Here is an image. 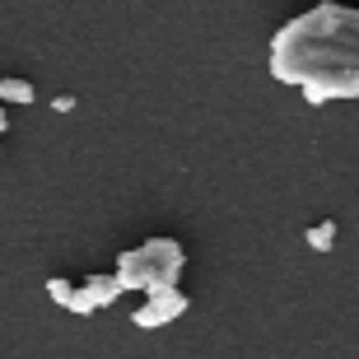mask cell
I'll return each mask as SVG.
<instances>
[{
  "instance_id": "cell-1",
  "label": "cell",
  "mask_w": 359,
  "mask_h": 359,
  "mask_svg": "<svg viewBox=\"0 0 359 359\" xmlns=\"http://www.w3.org/2000/svg\"><path fill=\"white\" fill-rule=\"evenodd\" d=\"M280 84L322 107L332 98H359V10L341 0H322L276 28L266 56Z\"/></svg>"
},
{
  "instance_id": "cell-2",
  "label": "cell",
  "mask_w": 359,
  "mask_h": 359,
  "mask_svg": "<svg viewBox=\"0 0 359 359\" xmlns=\"http://www.w3.org/2000/svg\"><path fill=\"white\" fill-rule=\"evenodd\" d=\"M182 271H187V248L177 238H145L140 248H126V252L117 257L121 285H126V290H140V294L177 285Z\"/></svg>"
},
{
  "instance_id": "cell-3",
  "label": "cell",
  "mask_w": 359,
  "mask_h": 359,
  "mask_svg": "<svg viewBox=\"0 0 359 359\" xmlns=\"http://www.w3.org/2000/svg\"><path fill=\"white\" fill-rule=\"evenodd\" d=\"M191 308V299H187L177 285H168V290H154V294H145V304L135 308V327L140 332H154V327H168V322H177Z\"/></svg>"
},
{
  "instance_id": "cell-4",
  "label": "cell",
  "mask_w": 359,
  "mask_h": 359,
  "mask_svg": "<svg viewBox=\"0 0 359 359\" xmlns=\"http://www.w3.org/2000/svg\"><path fill=\"white\" fill-rule=\"evenodd\" d=\"M84 290L93 294V304H98V308H112L121 294H126V285H121L117 271H93V276H84Z\"/></svg>"
},
{
  "instance_id": "cell-5",
  "label": "cell",
  "mask_w": 359,
  "mask_h": 359,
  "mask_svg": "<svg viewBox=\"0 0 359 359\" xmlns=\"http://www.w3.org/2000/svg\"><path fill=\"white\" fill-rule=\"evenodd\" d=\"M0 103H38V89L28 80H19V75H5L0 80Z\"/></svg>"
},
{
  "instance_id": "cell-6",
  "label": "cell",
  "mask_w": 359,
  "mask_h": 359,
  "mask_svg": "<svg viewBox=\"0 0 359 359\" xmlns=\"http://www.w3.org/2000/svg\"><path fill=\"white\" fill-rule=\"evenodd\" d=\"M332 243H336V224L332 219H322V224L308 229V248H313V252H332Z\"/></svg>"
},
{
  "instance_id": "cell-7",
  "label": "cell",
  "mask_w": 359,
  "mask_h": 359,
  "mask_svg": "<svg viewBox=\"0 0 359 359\" xmlns=\"http://www.w3.org/2000/svg\"><path fill=\"white\" fill-rule=\"evenodd\" d=\"M47 299H52V304H61V308H70V299H75V280L52 276V280H47Z\"/></svg>"
},
{
  "instance_id": "cell-8",
  "label": "cell",
  "mask_w": 359,
  "mask_h": 359,
  "mask_svg": "<svg viewBox=\"0 0 359 359\" xmlns=\"http://www.w3.org/2000/svg\"><path fill=\"white\" fill-rule=\"evenodd\" d=\"M70 313H80V318H84V313H98V304H93V294L84 290V280L75 285V299H70Z\"/></svg>"
},
{
  "instance_id": "cell-9",
  "label": "cell",
  "mask_w": 359,
  "mask_h": 359,
  "mask_svg": "<svg viewBox=\"0 0 359 359\" xmlns=\"http://www.w3.org/2000/svg\"><path fill=\"white\" fill-rule=\"evenodd\" d=\"M52 107H56V112H70V107H75V98H70V93H56Z\"/></svg>"
},
{
  "instance_id": "cell-10",
  "label": "cell",
  "mask_w": 359,
  "mask_h": 359,
  "mask_svg": "<svg viewBox=\"0 0 359 359\" xmlns=\"http://www.w3.org/2000/svg\"><path fill=\"white\" fill-rule=\"evenodd\" d=\"M10 131V112H5V103H0V135Z\"/></svg>"
}]
</instances>
